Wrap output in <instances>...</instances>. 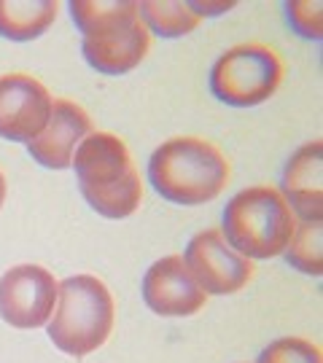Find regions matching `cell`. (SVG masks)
Segmentation results:
<instances>
[{"mask_svg":"<svg viewBox=\"0 0 323 363\" xmlns=\"http://www.w3.org/2000/svg\"><path fill=\"white\" fill-rule=\"evenodd\" d=\"M73 25L81 30V54L105 76H124L151 52V33L143 25L138 3L132 0H73Z\"/></svg>","mask_w":323,"mask_h":363,"instance_id":"obj_1","label":"cell"},{"mask_svg":"<svg viewBox=\"0 0 323 363\" xmlns=\"http://www.w3.org/2000/svg\"><path fill=\"white\" fill-rule=\"evenodd\" d=\"M78 189L94 213L103 218H129L143 202L141 172L127 143L111 132H92L78 145L73 164Z\"/></svg>","mask_w":323,"mask_h":363,"instance_id":"obj_2","label":"cell"},{"mask_svg":"<svg viewBox=\"0 0 323 363\" xmlns=\"http://www.w3.org/2000/svg\"><path fill=\"white\" fill-rule=\"evenodd\" d=\"M148 181L173 205H205L226 189L229 162L202 138H170L148 159Z\"/></svg>","mask_w":323,"mask_h":363,"instance_id":"obj_3","label":"cell"},{"mask_svg":"<svg viewBox=\"0 0 323 363\" xmlns=\"http://www.w3.org/2000/svg\"><path fill=\"white\" fill-rule=\"evenodd\" d=\"M114 318L116 304L103 280L94 274H73L60 283L57 307L46 331L57 350L70 358H87L108 342Z\"/></svg>","mask_w":323,"mask_h":363,"instance_id":"obj_4","label":"cell"},{"mask_svg":"<svg viewBox=\"0 0 323 363\" xmlns=\"http://www.w3.org/2000/svg\"><path fill=\"white\" fill-rule=\"evenodd\" d=\"M297 229V218L285 205L278 189L251 186L226 202L221 234L229 245L251 259H275L283 256Z\"/></svg>","mask_w":323,"mask_h":363,"instance_id":"obj_5","label":"cell"},{"mask_svg":"<svg viewBox=\"0 0 323 363\" xmlns=\"http://www.w3.org/2000/svg\"><path fill=\"white\" fill-rule=\"evenodd\" d=\"M207 81L221 103L232 108H256L280 89L283 60L264 43H240L213 62Z\"/></svg>","mask_w":323,"mask_h":363,"instance_id":"obj_6","label":"cell"},{"mask_svg":"<svg viewBox=\"0 0 323 363\" xmlns=\"http://www.w3.org/2000/svg\"><path fill=\"white\" fill-rule=\"evenodd\" d=\"M60 283L46 267L19 264L0 277V318L13 328H40L52 320Z\"/></svg>","mask_w":323,"mask_h":363,"instance_id":"obj_7","label":"cell"},{"mask_svg":"<svg viewBox=\"0 0 323 363\" xmlns=\"http://www.w3.org/2000/svg\"><path fill=\"white\" fill-rule=\"evenodd\" d=\"M183 261L197 286L213 296L237 294L253 277V264L224 240L221 229H205L194 234L186 245Z\"/></svg>","mask_w":323,"mask_h":363,"instance_id":"obj_8","label":"cell"},{"mask_svg":"<svg viewBox=\"0 0 323 363\" xmlns=\"http://www.w3.org/2000/svg\"><path fill=\"white\" fill-rule=\"evenodd\" d=\"M54 97L38 78L27 73L0 76V138L30 143L52 118Z\"/></svg>","mask_w":323,"mask_h":363,"instance_id":"obj_9","label":"cell"},{"mask_svg":"<svg viewBox=\"0 0 323 363\" xmlns=\"http://www.w3.org/2000/svg\"><path fill=\"white\" fill-rule=\"evenodd\" d=\"M143 301L162 318H192L205 307L207 294L197 286L183 256H162L143 277Z\"/></svg>","mask_w":323,"mask_h":363,"instance_id":"obj_10","label":"cell"},{"mask_svg":"<svg viewBox=\"0 0 323 363\" xmlns=\"http://www.w3.org/2000/svg\"><path fill=\"white\" fill-rule=\"evenodd\" d=\"M92 135V118L89 113L73 100H54L52 118L43 127L38 138L27 143V154L46 169H67L73 164L78 145L84 138Z\"/></svg>","mask_w":323,"mask_h":363,"instance_id":"obj_11","label":"cell"},{"mask_svg":"<svg viewBox=\"0 0 323 363\" xmlns=\"http://www.w3.org/2000/svg\"><path fill=\"white\" fill-rule=\"evenodd\" d=\"M280 196L302 220H323V143L312 140L285 162Z\"/></svg>","mask_w":323,"mask_h":363,"instance_id":"obj_12","label":"cell"},{"mask_svg":"<svg viewBox=\"0 0 323 363\" xmlns=\"http://www.w3.org/2000/svg\"><path fill=\"white\" fill-rule=\"evenodd\" d=\"M57 11L54 0H0V35L13 43L35 40L54 25Z\"/></svg>","mask_w":323,"mask_h":363,"instance_id":"obj_13","label":"cell"},{"mask_svg":"<svg viewBox=\"0 0 323 363\" xmlns=\"http://www.w3.org/2000/svg\"><path fill=\"white\" fill-rule=\"evenodd\" d=\"M143 16V25L148 33H154L159 38H181V35H189L192 30H197V25L202 22L194 9L189 6V0H143L138 3Z\"/></svg>","mask_w":323,"mask_h":363,"instance_id":"obj_14","label":"cell"},{"mask_svg":"<svg viewBox=\"0 0 323 363\" xmlns=\"http://www.w3.org/2000/svg\"><path fill=\"white\" fill-rule=\"evenodd\" d=\"M285 261L302 274L321 277L323 272V226L321 220H302L285 247Z\"/></svg>","mask_w":323,"mask_h":363,"instance_id":"obj_15","label":"cell"},{"mask_svg":"<svg viewBox=\"0 0 323 363\" xmlns=\"http://www.w3.org/2000/svg\"><path fill=\"white\" fill-rule=\"evenodd\" d=\"M256 363H323L321 347L302 337H283L270 342Z\"/></svg>","mask_w":323,"mask_h":363,"instance_id":"obj_16","label":"cell"},{"mask_svg":"<svg viewBox=\"0 0 323 363\" xmlns=\"http://www.w3.org/2000/svg\"><path fill=\"white\" fill-rule=\"evenodd\" d=\"M321 3H288L285 6L291 30L307 40H321Z\"/></svg>","mask_w":323,"mask_h":363,"instance_id":"obj_17","label":"cell"},{"mask_svg":"<svg viewBox=\"0 0 323 363\" xmlns=\"http://www.w3.org/2000/svg\"><path fill=\"white\" fill-rule=\"evenodd\" d=\"M189 6H192L194 13H197L199 19H205V16H219V13L234 9V3H194V0H189Z\"/></svg>","mask_w":323,"mask_h":363,"instance_id":"obj_18","label":"cell"},{"mask_svg":"<svg viewBox=\"0 0 323 363\" xmlns=\"http://www.w3.org/2000/svg\"><path fill=\"white\" fill-rule=\"evenodd\" d=\"M6 191H9V183H6L3 169H0V208H3V202H6Z\"/></svg>","mask_w":323,"mask_h":363,"instance_id":"obj_19","label":"cell"}]
</instances>
